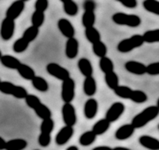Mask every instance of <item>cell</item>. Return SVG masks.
I'll return each instance as SVG.
<instances>
[{"instance_id": "obj_54", "label": "cell", "mask_w": 159, "mask_h": 150, "mask_svg": "<svg viewBox=\"0 0 159 150\" xmlns=\"http://www.w3.org/2000/svg\"><path fill=\"white\" fill-rule=\"evenodd\" d=\"M0 82H1V79H0Z\"/></svg>"}, {"instance_id": "obj_40", "label": "cell", "mask_w": 159, "mask_h": 150, "mask_svg": "<svg viewBox=\"0 0 159 150\" xmlns=\"http://www.w3.org/2000/svg\"><path fill=\"white\" fill-rule=\"evenodd\" d=\"M44 20H45V14L42 11L35 10L32 13V15H31V23L34 26L41 27L44 23Z\"/></svg>"}, {"instance_id": "obj_21", "label": "cell", "mask_w": 159, "mask_h": 150, "mask_svg": "<svg viewBox=\"0 0 159 150\" xmlns=\"http://www.w3.org/2000/svg\"><path fill=\"white\" fill-rule=\"evenodd\" d=\"M77 66H78V69L80 71V73L82 74L84 77L93 75V66H92L89 59L80 58L78 60V63H77Z\"/></svg>"}, {"instance_id": "obj_39", "label": "cell", "mask_w": 159, "mask_h": 150, "mask_svg": "<svg viewBox=\"0 0 159 150\" xmlns=\"http://www.w3.org/2000/svg\"><path fill=\"white\" fill-rule=\"evenodd\" d=\"M54 129V121L51 119V117L46 118V119H42L41 124H40V132L51 134V132Z\"/></svg>"}, {"instance_id": "obj_17", "label": "cell", "mask_w": 159, "mask_h": 150, "mask_svg": "<svg viewBox=\"0 0 159 150\" xmlns=\"http://www.w3.org/2000/svg\"><path fill=\"white\" fill-rule=\"evenodd\" d=\"M84 116L87 119H93L98 112V101L94 98H89L84 104Z\"/></svg>"}, {"instance_id": "obj_53", "label": "cell", "mask_w": 159, "mask_h": 150, "mask_svg": "<svg viewBox=\"0 0 159 150\" xmlns=\"http://www.w3.org/2000/svg\"><path fill=\"white\" fill-rule=\"evenodd\" d=\"M158 129H159V124H158Z\"/></svg>"}, {"instance_id": "obj_36", "label": "cell", "mask_w": 159, "mask_h": 150, "mask_svg": "<svg viewBox=\"0 0 159 150\" xmlns=\"http://www.w3.org/2000/svg\"><path fill=\"white\" fill-rule=\"evenodd\" d=\"M142 36H143L144 42H146V43L159 42V28L145 31Z\"/></svg>"}, {"instance_id": "obj_11", "label": "cell", "mask_w": 159, "mask_h": 150, "mask_svg": "<svg viewBox=\"0 0 159 150\" xmlns=\"http://www.w3.org/2000/svg\"><path fill=\"white\" fill-rule=\"evenodd\" d=\"M125 111V105L121 102H114L112 105L108 108V110L106 112L105 118L113 123V122L117 121L119 118L123 115V113Z\"/></svg>"}, {"instance_id": "obj_45", "label": "cell", "mask_w": 159, "mask_h": 150, "mask_svg": "<svg viewBox=\"0 0 159 150\" xmlns=\"http://www.w3.org/2000/svg\"><path fill=\"white\" fill-rule=\"evenodd\" d=\"M5 145H6V141L0 136V149H5Z\"/></svg>"}, {"instance_id": "obj_51", "label": "cell", "mask_w": 159, "mask_h": 150, "mask_svg": "<svg viewBox=\"0 0 159 150\" xmlns=\"http://www.w3.org/2000/svg\"><path fill=\"white\" fill-rule=\"evenodd\" d=\"M2 57V52H1V50H0V58Z\"/></svg>"}, {"instance_id": "obj_24", "label": "cell", "mask_w": 159, "mask_h": 150, "mask_svg": "<svg viewBox=\"0 0 159 150\" xmlns=\"http://www.w3.org/2000/svg\"><path fill=\"white\" fill-rule=\"evenodd\" d=\"M110 124H111V122L109 121L107 118H103V119L98 120L96 123L93 125L92 130L94 131L95 134L97 136L102 135L105 132H107L108 129L110 128Z\"/></svg>"}, {"instance_id": "obj_47", "label": "cell", "mask_w": 159, "mask_h": 150, "mask_svg": "<svg viewBox=\"0 0 159 150\" xmlns=\"http://www.w3.org/2000/svg\"><path fill=\"white\" fill-rule=\"evenodd\" d=\"M113 150H129V148H126V147H115L113 148Z\"/></svg>"}, {"instance_id": "obj_15", "label": "cell", "mask_w": 159, "mask_h": 150, "mask_svg": "<svg viewBox=\"0 0 159 150\" xmlns=\"http://www.w3.org/2000/svg\"><path fill=\"white\" fill-rule=\"evenodd\" d=\"M79 52V42L75 37L67 38L65 44V55L69 59H74Z\"/></svg>"}, {"instance_id": "obj_3", "label": "cell", "mask_w": 159, "mask_h": 150, "mask_svg": "<svg viewBox=\"0 0 159 150\" xmlns=\"http://www.w3.org/2000/svg\"><path fill=\"white\" fill-rule=\"evenodd\" d=\"M112 21L117 25L128 27H138L141 24V18L136 14H127L124 12H116L112 15Z\"/></svg>"}, {"instance_id": "obj_35", "label": "cell", "mask_w": 159, "mask_h": 150, "mask_svg": "<svg viewBox=\"0 0 159 150\" xmlns=\"http://www.w3.org/2000/svg\"><path fill=\"white\" fill-rule=\"evenodd\" d=\"M99 67H100V69L103 73L105 74L107 72L114 70V63H113V61L109 57L104 56V57H101L100 60H99Z\"/></svg>"}, {"instance_id": "obj_42", "label": "cell", "mask_w": 159, "mask_h": 150, "mask_svg": "<svg viewBox=\"0 0 159 150\" xmlns=\"http://www.w3.org/2000/svg\"><path fill=\"white\" fill-rule=\"evenodd\" d=\"M146 73L151 76L159 75V62H153L148 64L146 68Z\"/></svg>"}, {"instance_id": "obj_19", "label": "cell", "mask_w": 159, "mask_h": 150, "mask_svg": "<svg viewBox=\"0 0 159 150\" xmlns=\"http://www.w3.org/2000/svg\"><path fill=\"white\" fill-rule=\"evenodd\" d=\"M138 141L144 148L150 150H159V140L155 137H152L150 135L140 136Z\"/></svg>"}, {"instance_id": "obj_9", "label": "cell", "mask_w": 159, "mask_h": 150, "mask_svg": "<svg viewBox=\"0 0 159 150\" xmlns=\"http://www.w3.org/2000/svg\"><path fill=\"white\" fill-rule=\"evenodd\" d=\"M62 118L65 125L74 126L77 122V115L75 107L72 105L71 102L64 103L62 106Z\"/></svg>"}, {"instance_id": "obj_13", "label": "cell", "mask_w": 159, "mask_h": 150, "mask_svg": "<svg viewBox=\"0 0 159 150\" xmlns=\"http://www.w3.org/2000/svg\"><path fill=\"white\" fill-rule=\"evenodd\" d=\"M24 8H25V1H23V0H16V1H14L8 7L6 11V17L15 20L24 11Z\"/></svg>"}, {"instance_id": "obj_41", "label": "cell", "mask_w": 159, "mask_h": 150, "mask_svg": "<svg viewBox=\"0 0 159 150\" xmlns=\"http://www.w3.org/2000/svg\"><path fill=\"white\" fill-rule=\"evenodd\" d=\"M51 142V135L46 134V133H41L40 132L39 137H38V143L40 146L42 147H47Z\"/></svg>"}, {"instance_id": "obj_22", "label": "cell", "mask_w": 159, "mask_h": 150, "mask_svg": "<svg viewBox=\"0 0 159 150\" xmlns=\"http://www.w3.org/2000/svg\"><path fill=\"white\" fill-rule=\"evenodd\" d=\"M0 62H1V64L4 67L9 68V69H14V70H17V68L21 64L19 59H17L16 57L12 55H9V54L2 55V57L0 58Z\"/></svg>"}, {"instance_id": "obj_29", "label": "cell", "mask_w": 159, "mask_h": 150, "mask_svg": "<svg viewBox=\"0 0 159 150\" xmlns=\"http://www.w3.org/2000/svg\"><path fill=\"white\" fill-rule=\"evenodd\" d=\"M104 80H105L106 85L111 90H114L117 86L119 85V77H118V75L114 72V70L105 73V75H104Z\"/></svg>"}, {"instance_id": "obj_16", "label": "cell", "mask_w": 159, "mask_h": 150, "mask_svg": "<svg viewBox=\"0 0 159 150\" xmlns=\"http://www.w3.org/2000/svg\"><path fill=\"white\" fill-rule=\"evenodd\" d=\"M125 69L126 71L130 72V73L135 75H143L146 73V68L147 66L143 64L142 62L135 61V60H129L125 63Z\"/></svg>"}, {"instance_id": "obj_46", "label": "cell", "mask_w": 159, "mask_h": 150, "mask_svg": "<svg viewBox=\"0 0 159 150\" xmlns=\"http://www.w3.org/2000/svg\"><path fill=\"white\" fill-rule=\"evenodd\" d=\"M99 149H107V150H113L111 147L109 146H96L94 147V150H99Z\"/></svg>"}, {"instance_id": "obj_12", "label": "cell", "mask_w": 159, "mask_h": 150, "mask_svg": "<svg viewBox=\"0 0 159 150\" xmlns=\"http://www.w3.org/2000/svg\"><path fill=\"white\" fill-rule=\"evenodd\" d=\"M74 134V129L73 126L70 125H65L64 127L58 131V133L55 136V142L59 146H62V145L66 144L69 140L71 139V137Z\"/></svg>"}, {"instance_id": "obj_18", "label": "cell", "mask_w": 159, "mask_h": 150, "mask_svg": "<svg viewBox=\"0 0 159 150\" xmlns=\"http://www.w3.org/2000/svg\"><path fill=\"white\" fill-rule=\"evenodd\" d=\"M134 131H135V127L132 125V123L124 124L120 126L115 131V138L117 140H126L134 134Z\"/></svg>"}, {"instance_id": "obj_52", "label": "cell", "mask_w": 159, "mask_h": 150, "mask_svg": "<svg viewBox=\"0 0 159 150\" xmlns=\"http://www.w3.org/2000/svg\"><path fill=\"white\" fill-rule=\"evenodd\" d=\"M23 1H25V2H26V1H29V0H23Z\"/></svg>"}, {"instance_id": "obj_32", "label": "cell", "mask_w": 159, "mask_h": 150, "mask_svg": "<svg viewBox=\"0 0 159 150\" xmlns=\"http://www.w3.org/2000/svg\"><path fill=\"white\" fill-rule=\"evenodd\" d=\"M63 10H64V12L67 15L76 16L78 14L79 7L75 1H73V0H69V1H66L63 3Z\"/></svg>"}, {"instance_id": "obj_7", "label": "cell", "mask_w": 159, "mask_h": 150, "mask_svg": "<svg viewBox=\"0 0 159 150\" xmlns=\"http://www.w3.org/2000/svg\"><path fill=\"white\" fill-rule=\"evenodd\" d=\"M75 97V81L71 77L62 81L61 85V98L63 102H72Z\"/></svg>"}, {"instance_id": "obj_26", "label": "cell", "mask_w": 159, "mask_h": 150, "mask_svg": "<svg viewBox=\"0 0 159 150\" xmlns=\"http://www.w3.org/2000/svg\"><path fill=\"white\" fill-rule=\"evenodd\" d=\"M85 37L87 39L88 42L93 44L95 42L99 41V40H101V34L97 28H95L94 26H91V27L85 28Z\"/></svg>"}, {"instance_id": "obj_28", "label": "cell", "mask_w": 159, "mask_h": 150, "mask_svg": "<svg viewBox=\"0 0 159 150\" xmlns=\"http://www.w3.org/2000/svg\"><path fill=\"white\" fill-rule=\"evenodd\" d=\"M32 86L40 92H47L49 89V84L46 81V79H44L41 76H35L34 78L31 80Z\"/></svg>"}, {"instance_id": "obj_30", "label": "cell", "mask_w": 159, "mask_h": 150, "mask_svg": "<svg viewBox=\"0 0 159 150\" xmlns=\"http://www.w3.org/2000/svg\"><path fill=\"white\" fill-rule=\"evenodd\" d=\"M147 99H148L147 94L144 91H142V90H137V89H132V91H131V94L129 96V100L138 104L146 102Z\"/></svg>"}, {"instance_id": "obj_8", "label": "cell", "mask_w": 159, "mask_h": 150, "mask_svg": "<svg viewBox=\"0 0 159 150\" xmlns=\"http://www.w3.org/2000/svg\"><path fill=\"white\" fill-rule=\"evenodd\" d=\"M46 71L48 74H50L51 76L55 77L58 80H65L68 77H70V73L65 67H63L61 65L57 64V63H48L46 65Z\"/></svg>"}, {"instance_id": "obj_43", "label": "cell", "mask_w": 159, "mask_h": 150, "mask_svg": "<svg viewBox=\"0 0 159 150\" xmlns=\"http://www.w3.org/2000/svg\"><path fill=\"white\" fill-rule=\"evenodd\" d=\"M49 6V2L48 0H36V2L34 4L35 10L38 11H42L45 12L47 10V8Z\"/></svg>"}, {"instance_id": "obj_38", "label": "cell", "mask_w": 159, "mask_h": 150, "mask_svg": "<svg viewBox=\"0 0 159 150\" xmlns=\"http://www.w3.org/2000/svg\"><path fill=\"white\" fill-rule=\"evenodd\" d=\"M113 91H114L115 95H117L118 97L123 98V99H129L132 88H130L128 86H125V85H118Z\"/></svg>"}, {"instance_id": "obj_4", "label": "cell", "mask_w": 159, "mask_h": 150, "mask_svg": "<svg viewBox=\"0 0 159 150\" xmlns=\"http://www.w3.org/2000/svg\"><path fill=\"white\" fill-rule=\"evenodd\" d=\"M144 43L143 36L140 34L132 35L129 38H125L118 43L117 50L121 53H128L135 48L141 47Z\"/></svg>"}, {"instance_id": "obj_6", "label": "cell", "mask_w": 159, "mask_h": 150, "mask_svg": "<svg viewBox=\"0 0 159 150\" xmlns=\"http://www.w3.org/2000/svg\"><path fill=\"white\" fill-rule=\"evenodd\" d=\"M83 7L84 13L82 15V25L85 28L94 26L95 21H96V15H95L96 4L92 0H86L83 4Z\"/></svg>"}, {"instance_id": "obj_44", "label": "cell", "mask_w": 159, "mask_h": 150, "mask_svg": "<svg viewBox=\"0 0 159 150\" xmlns=\"http://www.w3.org/2000/svg\"><path fill=\"white\" fill-rule=\"evenodd\" d=\"M116 1H118L123 6H125L126 8H129V9H134L138 4L137 0H116Z\"/></svg>"}, {"instance_id": "obj_48", "label": "cell", "mask_w": 159, "mask_h": 150, "mask_svg": "<svg viewBox=\"0 0 159 150\" xmlns=\"http://www.w3.org/2000/svg\"><path fill=\"white\" fill-rule=\"evenodd\" d=\"M67 150H78V147L77 146H69L67 148Z\"/></svg>"}, {"instance_id": "obj_27", "label": "cell", "mask_w": 159, "mask_h": 150, "mask_svg": "<svg viewBox=\"0 0 159 150\" xmlns=\"http://www.w3.org/2000/svg\"><path fill=\"white\" fill-rule=\"evenodd\" d=\"M96 138L97 135L95 134L93 130L86 131V132L81 134V136L79 137V143L82 146H89V145H91L95 142Z\"/></svg>"}, {"instance_id": "obj_5", "label": "cell", "mask_w": 159, "mask_h": 150, "mask_svg": "<svg viewBox=\"0 0 159 150\" xmlns=\"http://www.w3.org/2000/svg\"><path fill=\"white\" fill-rule=\"evenodd\" d=\"M0 92L7 95H12L18 99H25L28 95L27 90L20 85H15L9 81H1L0 82Z\"/></svg>"}, {"instance_id": "obj_10", "label": "cell", "mask_w": 159, "mask_h": 150, "mask_svg": "<svg viewBox=\"0 0 159 150\" xmlns=\"http://www.w3.org/2000/svg\"><path fill=\"white\" fill-rule=\"evenodd\" d=\"M15 30V20L11 19V18L5 17L1 22V26H0V36L3 40L8 41L13 37Z\"/></svg>"}, {"instance_id": "obj_50", "label": "cell", "mask_w": 159, "mask_h": 150, "mask_svg": "<svg viewBox=\"0 0 159 150\" xmlns=\"http://www.w3.org/2000/svg\"><path fill=\"white\" fill-rule=\"evenodd\" d=\"M156 105L159 107V98H158V100H157V104H156Z\"/></svg>"}, {"instance_id": "obj_1", "label": "cell", "mask_w": 159, "mask_h": 150, "mask_svg": "<svg viewBox=\"0 0 159 150\" xmlns=\"http://www.w3.org/2000/svg\"><path fill=\"white\" fill-rule=\"evenodd\" d=\"M159 115V107L157 105L148 106L145 109L135 115L132 119V125L135 127V129L142 128L145 125H147L149 122L154 120Z\"/></svg>"}, {"instance_id": "obj_31", "label": "cell", "mask_w": 159, "mask_h": 150, "mask_svg": "<svg viewBox=\"0 0 159 150\" xmlns=\"http://www.w3.org/2000/svg\"><path fill=\"white\" fill-rule=\"evenodd\" d=\"M142 6L146 11L159 16V1L158 0H144Z\"/></svg>"}, {"instance_id": "obj_37", "label": "cell", "mask_w": 159, "mask_h": 150, "mask_svg": "<svg viewBox=\"0 0 159 150\" xmlns=\"http://www.w3.org/2000/svg\"><path fill=\"white\" fill-rule=\"evenodd\" d=\"M30 42H28L24 37H21L19 39H17L16 41L13 43V51L16 53H22L28 48Z\"/></svg>"}, {"instance_id": "obj_34", "label": "cell", "mask_w": 159, "mask_h": 150, "mask_svg": "<svg viewBox=\"0 0 159 150\" xmlns=\"http://www.w3.org/2000/svg\"><path fill=\"white\" fill-rule=\"evenodd\" d=\"M38 34H39V27L31 25V26L28 27V28L25 29L22 37H24L27 41L31 43V42H33L36 38H37Z\"/></svg>"}, {"instance_id": "obj_20", "label": "cell", "mask_w": 159, "mask_h": 150, "mask_svg": "<svg viewBox=\"0 0 159 150\" xmlns=\"http://www.w3.org/2000/svg\"><path fill=\"white\" fill-rule=\"evenodd\" d=\"M83 91L85 95L87 96H93L97 91V84L96 80L93 76H87L85 77L83 82Z\"/></svg>"}, {"instance_id": "obj_2", "label": "cell", "mask_w": 159, "mask_h": 150, "mask_svg": "<svg viewBox=\"0 0 159 150\" xmlns=\"http://www.w3.org/2000/svg\"><path fill=\"white\" fill-rule=\"evenodd\" d=\"M25 102L27 104V106L30 107L31 109H33L35 111L36 115H37L40 119H46L52 116V112L50 110V108L46 106L45 104H43L36 95L33 94H28L25 97Z\"/></svg>"}, {"instance_id": "obj_14", "label": "cell", "mask_w": 159, "mask_h": 150, "mask_svg": "<svg viewBox=\"0 0 159 150\" xmlns=\"http://www.w3.org/2000/svg\"><path fill=\"white\" fill-rule=\"evenodd\" d=\"M57 27L59 31L61 32L63 36H65L66 38L74 37L75 35V28L72 25L71 22L66 19V18H60L57 22Z\"/></svg>"}, {"instance_id": "obj_25", "label": "cell", "mask_w": 159, "mask_h": 150, "mask_svg": "<svg viewBox=\"0 0 159 150\" xmlns=\"http://www.w3.org/2000/svg\"><path fill=\"white\" fill-rule=\"evenodd\" d=\"M27 141L23 138H15L6 141L5 149L7 150H22L27 147Z\"/></svg>"}, {"instance_id": "obj_33", "label": "cell", "mask_w": 159, "mask_h": 150, "mask_svg": "<svg viewBox=\"0 0 159 150\" xmlns=\"http://www.w3.org/2000/svg\"><path fill=\"white\" fill-rule=\"evenodd\" d=\"M92 51H93V53L97 57L101 58V57L106 56V54H107V46H106L105 43L102 42L101 40H99V41H97V42H95V43L92 44Z\"/></svg>"}, {"instance_id": "obj_23", "label": "cell", "mask_w": 159, "mask_h": 150, "mask_svg": "<svg viewBox=\"0 0 159 150\" xmlns=\"http://www.w3.org/2000/svg\"><path fill=\"white\" fill-rule=\"evenodd\" d=\"M17 72L25 80H32L36 76L33 68L27 64H24V63H21L19 65V67L17 68Z\"/></svg>"}, {"instance_id": "obj_49", "label": "cell", "mask_w": 159, "mask_h": 150, "mask_svg": "<svg viewBox=\"0 0 159 150\" xmlns=\"http://www.w3.org/2000/svg\"><path fill=\"white\" fill-rule=\"evenodd\" d=\"M60 1H61L62 3H64V2H66V1H69V0H60Z\"/></svg>"}]
</instances>
